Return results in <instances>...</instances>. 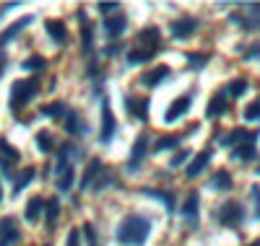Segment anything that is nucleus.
Masks as SVG:
<instances>
[{
    "label": "nucleus",
    "instance_id": "nucleus-1",
    "mask_svg": "<svg viewBox=\"0 0 260 246\" xmlns=\"http://www.w3.org/2000/svg\"><path fill=\"white\" fill-rule=\"evenodd\" d=\"M148 233H151V220L148 218H143V215H127L120 223V228H117L115 236L125 246H143Z\"/></svg>",
    "mask_w": 260,
    "mask_h": 246
},
{
    "label": "nucleus",
    "instance_id": "nucleus-2",
    "mask_svg": "<svg viewBox=\"0 0 260 246\" xmlns=\"http://www.w3.org/2000/svg\"><path fill=\"white\" fill-rule=\"evenodd\" d=\"M39 94V78H26V80H16L11 86V111H21L34 96Z\"/></svg>",
    "mask_w": 260,
    "mask_h": 246
},
{
    "label": "nucleus",
    "instance_id": "nucleus-3",
    "mask_svg": "<svg viewBox=\"0 0 260 246\" xmlns=\"http://www.w3.org/2000/svg\"><path fill=\"white\" fill-rule=\"evenodd\" d=\"M216 218H219V223L224 228H240L242 220H245V208L240 202H234V199H229V202H224L219 208V213H216Z\"/></svg>",
    "mask_w": 260,
    "mask_h": 246
},
{
    "label": "nucleus",
    "instance_id": "nucleus-4",
    "mask_svg": "<svg viewBox=\"0 0 260 246\" xmlns=\"http://www.w3.org/2000/svg\"><path fill=\"white\" fill-rule=\"evenodd\" d=\"M198 29H201V21L195 16H180V18H175L169 24V31H172L175 39H190Z\"/></svg>",
    "mask_w": 260,
    "mask_h": 246
},
{
    "label": "nucleus",
    "instance_id": "nucleus-5",
    "mask_svg": "<svg viewBox=\"0 0 260 246\" xmlns=\"http://www.w3.org/2000/svg\"><path fill=\"white\" fill-rule=\"evenodd\" d=\"M115 132H117V122H115V114H112V109H110V101L102 99V132H99L102 143H104V145L112 143Z\"/></svg>",
    "mask_w": 260,
    "mask_h": 246
},
{
    "label": "nucleus",
    "instance_id": "nucleus-6",
    "mask_svg": "<svg viewBox=\"0 0 260 246\" xmlns=\"http://www.w3.org/2000/svg\"><path fill=\"white\" fill-rule=\"evenodd\" d=\"M136 47H138V50H143V52H148V55H156V52H159V47H161V34H159V29H156V26L143 29V31L138 34Z\"/></svg>",
    "mask_w": 260,
    "mask_h": 246
},
{
    "label": "nucleus",
    "instance_id": "nucleus-7",
    "mask_svg": "<svg viewBox=\"0 0 260 246\" xmlns=\"http://www.w3.org/2000/svg\"><path fill=\"white\" fill-rule=\"evenodd\" d=\"M257 140V132L255 130H245V127H237L232 132H226L224 138H219V143L224 148H237V145H242V143H255Z\"/></svg>",
    "mask_w": 260,
    "mask_h": 246
},
{
    "label": "nucleus",
    "instance_id": "nucleus-8",
    "mask_svg": "<svg viewBox=\"0 0 260 246\" xmlns=\"http://www.w3.org/2000/svg\"><path fill=\"white\" fill-rule=\"evenodd\" d=\"M21 241V231H18V223L16 218H0V246H11Z\"/></svg>",
    "mask_w": 260,
    "mask_h": 246
},
{
    "label": "nucleus",
    "instance_id": "nucleus-9",
    "mask_svg": "<svg viewBox=\"0 0 260 246\" xmlns=\"http://www.w3.org/2000/svg\"><path fill=\"white\" fill-rule=\"evenodd\" d=\"M146 153H148V135H141L136 143H133V150H130V161H127V171L130 174H136L146 158Z\"/></svg>",
    "mask_w": 260,
    "mask_h": 246
},
{
    "label": "nucleus",
    "instance_id": "nucleus-10",
    "mask_svg": "<svg viewBox=\"0 0 260 246\" xmlns=\"http://www.w3.org/2000/svg\"><path fill=\"white\" fill-rule=\"evenodd\" d=\"M18 158H21V153H18L8 140H0V169H3L6 174H11V171L16 169Z\"/></svg>",
    "mask_w": 260,
    "mask_h": 246
},
{
    "label": "nucleus",
    "instance_id": "nucleus-11",
    "mask_svg": "<svg viewBox=\"0 0 260 246\" xmlns=\"http://www.w3.org/2000/svg\"><path fill=\"white\" fill-rule=\"evenodd\" d=\"M192 106V96L190 94H185V96H177L175 101L169 104V109H167V114H164V119L167 122H177L182 114H187V109Z\"/></svg>",
    "mask_w": 260,
    "mask_h": 246
},
{
    "label": "nucleus",
    "instance_id": "nucleus-12",
    "mask_svg": "<svg viewBox=\"0 0 260 246\" xmlns=\"http://www.w3.org/2000/svg\"><path fill=\"white\" fill-rule=\"evenodd\" d=\"M125 26H127V18H125V13L107 16V18H104V24H102L104 34L110 36V39H120V34L125 31Z\"/></svg>",
    "mask_w": 260,
    "mask_h": 246
},
{
    "label": "nucleus",
    "instance_id": "nucleus-13",
    "mask_svg": "<svg viewBox=\"0 0 260 246\" xmlns=\"http://www.w3.org/2000/svg\"><path fill=\"white\" fill-rule=\"evenodd\" d=\"M229 111V99H226V94L224 91H219L211 101H208V109H206V117L208 119H216V117H224Z\"/></svg>",
    "mask_w": 260,
    "mask_h": 246
},
{
    "label": "nucleus",
    "instance_id": "nucleus-14",
    "mask_svg": "<svg viewBox=\"0 0 260 246\" xmlns=\"http://www.w3.org/2000/svg\"><path fill=\"white\" fill-rule=\"evenodd\" d=\"M125 109L130 117H136L141 122L148 119V99H136V96H127L125 99Z\"/></svg>",
    "mask_w": 260,
    "mask_h": 246
},
{
    "label": "nucleus",
    "instance_id": "nucleus-15",
    "mask_svg": "<svg viewBox=\"0 0 260 246\" xmlns=\"http://www.w3.org/2000/svg\"><path fill=\"white\" fill-rule=\"evenodd\" d=\"M65 130H68V135L81 138V135L89 132V125L83 122V117L78 114V111H68V114H65Z\"/></svg>",
    "mask_w": 260,
    "mask_h": 246
},
{
    "label": "nucleus",
    "instance_id": "nucleus-16",
    "mask_svg": "<svg viewBox=\"0 0 260 246\" xmlns=\"http://www.w3.org/2000/svg\"><path fill=\"white\" fill-rule=\"evenodd\" d=\"M45 29H47V34H50V39L55 44H65V42H68V26H65L62 21L50 18V21H45Z\"/></svg>",
    "mask_w": 260,
    "mask_h": 246
},
{
    "label": "nucleus",
    "instance_id": "nucleus-17",
    "mask_svg": "<svg viewBox=\"0 0 260 246\" xmlns=\"http://www.w3.org/2000/svg\"><path fill=\"white\" fill-rule=\"evenodd\" d=\"M180 213H182V218L190 223V226H195V223H198V192H190V194H187V199L182 202Z\"/></svg>",
    "mask_w": 260,
    "mask_h": 246
},
{
    "label": "nucleus",
    "instance_id": "nucleus-18",
    "mask_svg": "<svg viewBox=\"0 0 260 246\" xmlns=\"http://www.w3.org/2000/svg\"><path fill=\"white\" fill-rule=\"evenodd\" d=\"M34 176H37V169L34 166H26V169H21L18 174H16V179H13V197L16 194H21L31 182H34Z\"/></svg>",
    "mask_w": 260,
    "mask_h": 246
},
{
    "label": "nucleus",
    "instance_id": "nucleus-19",
    "mask_svg": "<svg viewBox=\"0 0 260 246\" xmlns=\"http://www.w3.org/2000/svg\"><path fill=\"white\" fill-rule=\"evenodd\" d=\"M31 21H34V18H31V16H26V18L16 21V24H11V26H8V29L3 31V34H0V47H6V44H8L11 39H16V36H18L21 31H24V29H26V26L31 24Z\"/></svg>",
    "mask_w": 260,
    "mask_h": 246
},
{
    "label": "nucleus",
    "instance_id": "nucleus-20",
    "mask_svg": "<svg viewBox=\"0 0 260 246\" xmlns=\"http://www.w3.org/2000/svg\"><path fill=\"white\" fill-rule=\"evenodd\" d=\"M45 205H47V199H45V197H31L29 202H26L24 218H26L29 223H37V220H39V215L45 213Z\"/></svg>",
    "mask_w": 260,
    "mask_h": 246
},
{
    "label": "nucleus",
    "instance_id": "nucleus-21",
    "mask_svg": "<svg viewBox=\"0 0 260 246\" xmlns=\"http://www.w3.org/2000/svg\"><path fill=\"white\" fill-rule=\"evenodd\" d=\"M141 194H148V197H156L159 202H164V208L169 210V213H175L177 210V205H175V194H172L169 189H141Z\"/></svg>",
    "mask_w": 260,
    "mask_h": 246
},
{
    "label": "nucleus",
    "instance_id": "nucleus-22",
    "mask_svg": "<svg viewBox=\"0 0 260 246\" xmlns=\"http://www.w3.org/2000/svg\"><path fill=\"white\" fill-rule=\"evenodd\" d=\"M169 73H172V70L167 68V65H156L154 70H148V73L141 78V83H143V86H148V88H154V86H159L164 78H169Z\"/></svg>",
    "mask_w": 260,
    "mask_h": 246
},
{
    "label": "nucleus",
    "instance_id": "nucleus-23",
    "mask_svg": "<svg viewBox=\"0 0 260 246\" xmlns=\"http://www.w3.org/2000/svg\"><path fill=\"white\" fill-rule=\"evenodd\" d=\"M208 161H211V150H201V153L190 161V166H187V176L195 179L198 174H203V169L208 166Z\"/></svg>",
    "mask_w": 260,
    "mask_h": 246
},
{
    "label": "nucleus",
    "instance_id": "nucleus-24",
    "mask_svg": "<svg viewBox=\"0 0 260 246\" xmlns=\"http://www.w3.org/2000/svg\"><path fill=\"white\" fill-rule=\"evenodd\" d=\"M229 21L232 24H237V26H242V29H247V31H257L260 29V18L257 16H242V13H232L229 16Z\"/></svg>",
    "mask_w": 260,
    "mask_h": 246
},
{
    "label": "nucleus",
    "instance_id": "nucleus-25",
    "mask_svg": "<svg viewBox=\"0 0 260 246\" xmlns=\"http://www.w3.org/2000/svg\"><path fill=\"white\" fill-rule=\"evenodd\" d=\"M102 174V163H99V158H94L89 166H86V171H83V176H81V189H89L94 182H96V176Z\"/></svg>",
    "mask_w": 260,
    "mask_h": 246
},
{
    "label": "nucleus",
    "instance_id": "nucleus-26",
    "mask_svg": "<svg viewBox=\"0 0 260 246\" xmlns=\"http://www.w3.org/2000/svg\"><path fill=\"white\" fill-rule=\"evenodd\" d=\"M39 114L42 117H50V119H65V106L60 104V101H50V104H42L39 106Z\"/></svg>",
    "mask_w": 260,
    "mask_h": 246
},
{
    "label": "nucleus",
    "instance_id": "nucleus-27",
    "mask_svg": "<svg viewBox=\"0 0 260 246\" xmlns=\"http://www.w3.org/2000/svg\"><path fill=\"white\" fill-rule=\"evenodd\" d=\"M45 218H47V228L55 231L57 218H60V199H57V197L47 199V205H45Z\"/></svg>",
    "mask_w": 260,
    "mask_h": 246
},
{
    "label": "nucleus",
    "instance_id": "nucleus-28",
    "mask_svg": "<svg viewBox=\"0 0 260 246\" xmlns=\"http://www.w3.org/2000/svg\"><path fill=\"white\" fill-rule=\"evenodd\" d=\"M73 179H76V169L68 166V169H62L60 174H55V184H57L60 192H68L73 187Z\"/></svg>",
    "mask_w": 260,
    "mask_h": 246
},
{
    "label": "nucleus",
    "instance_id": "nucleus-29",
    "mask_svg": "<svg viewBox=\"0 0 260 246\" xmlns=\"http://www.w3.org/2000/svg\"><path fill=\"white\" fill-rule=\"evenodd\" d=\"M211 187L216 189V192H229L232 189V176H229V171H216L213 174V179H211Z\"/></svg>",
    "mask_w": 260,
    "mask_h": 246
},
{
    "label": "nucleus",
    "instance_id": "nucleus-30",
    "mask_svg": "<svg viewBox=\"0 0 260 246\" xmlns=\"http://www.w3.org/2000/svg\"><path fill=\"white\" fill-rule=\"evenodd\" d=\"M232 158L234 161H252L255 158V143H242L232 148Z\"/></svg>",
    "mask_w": 260,
    "mask_h": 246
},
{
    "label": "nucleus",
    "instance_id": "nucleus-31",
    "mask_svg": "<svg viewBox=\"0 0 260 246\" xmlns=\"http://www.w3.org/2000/svg\"><path fill=\"white\" fill-rule=\"evenodd\" d=\"M182 143V135H164V138H159L156 140V145H154V150H172V148H177Z\"/></svg>",
    "mask_w": 260,
    "mask_h": 246
},
{
    "label": "nucleus",
    "instance_id": "nucleus-32",
    "mask_svg": "<svg viewBox=\"0 0 260 246\" xmlns=\"http://www.w3.org/2000/svg\"><path fill=\"white\" fill-rule=\"evenodd\" d=\"M247 88H250V83H247L245 78H240V80H232V83H229L226 94H229L232 99H240V96H245V94H247Z\"/></svg>",
    "mask_w": 260,
    "mask_h": 246
},
{
    "label": "nucleus",
    "instance_id": "nucleus-33",
    "mask_svg": "<svg viewBox=\"0 0 260 246\" xmlns=\"http://www.w3.org/2000/svg\"><path fill=\"white\" fill-rule=\"evenodd\" d=\"M37 148L42 153H52V135H50L47 130H39L37 132Z\"/></svg>",
    "mask_w": 260,
    "mask_h": 246
},
{
    "label": "nucleus",
    "instance_id": "nucleus-34",
    "mask_svg": "<svg viewBox=\"0 0 260 246\" xmlns=\"http://www.w3.org/2000/svg\"><path fill=\"white\" fill-rule=\"evenodd\" d=\"M187 65L192 70H201V68L208 65V55H203V52H187Z\"/></svg>",
    "mask_w": 260,
    "mask_h": 246
},
{
    "label": "nucleus",
    "instance_id": "nucleus-35",
    "mask_svg": "<svg viewBox=\"0 0 260 246\" xmlns=\"http://www.w3.org/2000/svg\"><path fill=\"white\" fill-rule=\"evenodd\" d=\"M148 60H154V55H148V52H143V50H138V47H133L127 52V62L130 65H143V62H148Z\"/></svg>",
    "mask_w": 260,
    "mask_h": 246
},
{
    "label": "nucleus",
    "instance_id": "nucleus-36",
    "mask_svg": "<svg viewBox=\"0 0 260 246\" xmlns=\"http://www.w3.org/2000/svg\"><path fill=\"white\" fill-rule=\"evenodd\" d=\"M242 117H245L247 122H260V99H255L252 104H247V106H245Z\"/></svg>",
    "mask_w": 260,
    "mask_h": 246
},
{
    "label": "nucleus",
    "instance_id": "nucleus-37",
    "mask_svg": "<svg viewBox=\"0 0 260 246\" xmlns=\"http://www.w3.org/2000/svg\"><path fill=\"white\" fill-rule=\"evenodd\" d=\"M45 57H29V60H24V70H42L45 68Z\"/></svg>",
    "mask_w": 260,
    "mask_h": 246
},
{
    "label": "nucleus",
    "instance_id": "nucleus-38",
    "mask_svg": "<svg viewBox=\"0 0 260 246\" xmlns=\"http://www.w3.org/2000/svg\"><path fill=\"white\" fill-rule=\"evenodd\" d=\"M83 236H86V243H89V246H99V238H96V231H94L91 223H86V226H83Z\"/></svg>",
    "mask_w": 260,
    "mask_h": 246
},
{
    "label": "nucleus",
    "instance_id": "nucleus-39",
    "mask_svg": "<svg viewBox=\"0 0 260 246\" xmlns=\"http://www.w3.org/2000/svg\"><path fill=\"white\" fill-rule=\"evenodd\" d=\"M187 158H190V150H185V148H182V150H177V153H175V158L169 161V166H172V169H180Z\"/></svg>",
    "mask_w": 260,
    "mask_h": 246
},
{
    "label": "nucleus",
    "instance_id": "nucleus-40",
    "mask_svg": "<svg viewBox=\"0 0 260 246\" xmlns=\"http://www.w3.org/2000/svg\"><path fill=\"white\" fill-rule=\"evenodd\" d=\"M250 199H252V205H255V220H260V187L257 184L250 189Z\"/></svg>",
    "mask_w": 260,
    "mask_h": 246
},
{
    "label": "nucleus",
    "instance_id": "nucleus-41",
    "mask_svg": "<svg viewBox=\"0 0 260 246\" xmlns=\"http://www.w3.org/2000/svg\"><path fill=\"white\" fill-rule=\"evenodd\" d=\"M68 246H81V233H78V228H71V231H68Z\"/></svg>",
    "mask_w": 260,
    "mask_h": 246
},
{
    "label": "nucleus",
    "instance_id": "nucleus-42",
    "mask_svg": "<svg viewBox=\"0 0 260 246\" xmlns=\"http://www.w3.org/2000/svg\"><path fill=\"white\" fill-rule=\"evenodd\" d=\"M120 11V3H99V13H115Z\"/></svg>",
    "mask_w": 260,
    "mask_h": 246
},
{
    "label": "nucleus",
    "instance_id": "nucleus-43",
    "mask_svg": "<svg viewBox=\"0 0 260 246\" xmlns=\"http://www.w3.org/2000/svg\"><path fill=\"white\" fill-rule=\"evenodd\" d=\"M83 50L91 52V29L89 26H83Z\"/></svg>",
    "mask_w": 260,
    "mask_h": 246
},
{
    "label": "nucleus",
    "instance_id": "nucleus-44",
    "mask_svg": "<svg viewBox=\"0 0 260 246\" xmlns=\"http://www.w3.org/2000/svg\"><path fill=\"white\" fill-rule=\"evenodd\" d=\"M245 60H260V44H252V47L245 52Z\"/></svg>",
    "mask_w": 260,
    "mask_h": 246
},
{
    "label": "nucleus",
    "instance_id": "nucleus-45",
    "mask_svg": "<svg viewBox=\"0 0 260 246\" xmlns=\"http://www.w3.org/2000/svg\"><path fill=\"white\" fill-rule=\"evenodd\" d=\"M120 50H122V44H117V42H115V44H110V47H107L104 52H107V55H110V57H115V55H117Z\"/></svg>",
    "mask_w": 260,
    "mask_h": 246
},
{
    "label": "nucleus",
    "instance_id": "nucleus-46",
    "mask_svg": "<svg viewBox=\"0 0 260 246\" xmlns=\"http://www.w3.org/2000/svg\"><path fill=\"white\" fill-rule=\"evenodd\" d=\"M13 8H18V0H16V3H6V6H0V16H6V11H13Z\"/></svg>",
    "mask_w": 260,
    "mask_h": 246
},
{
    "label": "nucleus",
    "instance_id": "nucleus-47",
    "mask_svg": "<svg viewBox=\"0 0 260 246\" xmlns=\"http://www.w3.org/2000/svg\"><path fill=\"white\" fill-rule=\"evenodd\" d=\"M0 202H3V184H0Z\"/></svg>",
    "mask_w": 260,
    "mask_h": 246
},
{
    "label": "nucleus",
    "instance_id": "nucleus-48",
    "mask_svg": "<svg viewBox=\"0 0 260 246\" xmlns=\"http://www.w3.org/2000/svg\"><path fill=\"white\" fill-rule=\"evenodd\" d=\"M250 246H260V241H255V243H250Z\"/></svg>",
    "mask_w": 260,
    "mask_h": 246
},
{
    "label": "nucleus",
    "instance_id": "nucleus-49",
    "mask_svg": "<svg viewBox=\"0 0 260 246\" xmlns=\"http://www.w3.org/2000/svg\"><path fill=\"white\" fill-rule=\"evenodd\" d=\"M257 174H260V166H257Z\"/></svg>",
    "mask_w": 260,
    "mask_h": 246
}]
</instances>
